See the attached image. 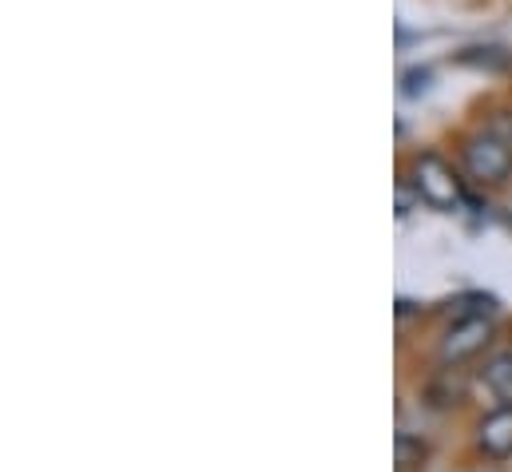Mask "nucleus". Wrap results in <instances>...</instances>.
<instances>
[{"instance_id":"20e7f679","label":"nucleus","mask_w":512,"mask_h":472,"mask_svg":"<svg viewBox=\"0 0 512 472\" xmlns=\"http://www.w3.org/2000/svg\"><path fill=\"white\" fill-rule=\"evenodd\" d=\"M477 445H481V453L493 457V461L512 457V405L489 413V417L477 425Z\"/></svg>"},{"instance_id":"7ed1b4c3","label":"nucleus","mask_w":512,"mask_h":472,"mask_svg":"<svg viewBox=\"0 0 512 472\" xmlns=\"http://www.w3.org/2000/svg\"><path fill=\"white\" fill-rule=\"evenodd\" d=\"M493 342V326L489 318H461L449 326V334L441 338V361H465V357L481 354Z\"/></svg>"},{"instance_id":"f257e3e1","label":"nucleus","mask_w":512,"mask_h":472,"mask_svg":"<svg viewBox=\"0 0 512 472\" xmlns=\"http://www.w3.org/2000/svg\"><path fill=\"white\" fill-rule=\"evenodd\" d=\"M409 187L417 191L421 203H429V207H437V211H457L461 199H465L461 179H457L453 167H449L441 155H433V151H425V155L413 159V167H409Z\"/></svg>"},{"instance_id":"39448f33","label":"nucleus","mask_w":512,"mask_h":472,"mask_svg":"<svg viewBox=\"0 0 512 472\" xmlns=\"http://www.w3.org/2000/svg\"><path fill=\"white\" fill-rule=\"evenodd\" d=\"M485 385L497 393V401L512 405V350L509 354H497L485 365Z\"/></svg>"},{"instance_id":"f03ea898","label":"nucleus","mask_w":512,"mask_h":472,"mask_svg":"<svg viewBox=\"0 0 512 472\" xmlns=\"http://www.w3.org/2000/svg\"><path fill=\"white\" fill-rule=\"evenodd\" d=\"M461 159L477 183H505L512 175V143L501 139L497 131L469 135L461 147Z\"/></svg>"},{"instance_id":"423d86ee","label":"nucleus","mask_w":512,"mask_h":472,"mask_svg":"<svg viewBox=\"0 0 512 472\" xmlns=\"http://www.w3.org/2000/svg\"><path fill=\"white\" fill-rule=\"evenodd\" d=\"M397 461L401 465H413V441L409 437H397Z\"/></svg>"}]
</instances>
